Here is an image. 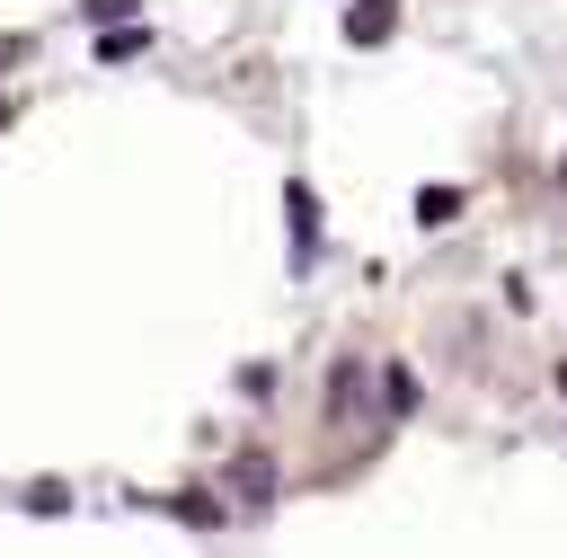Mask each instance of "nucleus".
Instances as JSON below:
<instances>
[{
	"instance_id": "obj_1",
	"label": "nucleus",
	"mask_w": 567,
	"mask_h": 558,
	"mask_svg": "<svg viewBox=\"0 0 567 558\" xmlns=\"http://www.w3.org/2000/svg\"><path fill=\"white\" fill-rule=\"evenodd\" d=\"M284 213H292V266H310V248H319V195L301 177H284Z\"/></svg>"
},
{
	"instance_id": "obj_2",
	"label": "nucleus",
	"mask_w": 567,
	"mask_h": 558,
	"mask_svg": "<svg viewBox=\"0 0 567 558\" xmlns=\"http://www.w3.org/2000/svg\"><path fill=\"white\" fill-rule=\"evenodd\" d=\"M230 496H239V505H266V496H275V461H266V452H239V461H230Z\"/></svg>"
},
{
	"instance_id": "obj_3",
	"label": "nucleus",
	"mask_w": 567,
	"mask_h": 558,
	"mask_svg": "<svg viewBox=\"0 0 567 558\" xmlns=\"http://www.w3.org/2000/svg\"><path fill=\"white\" fill-rule=\"evenodd\" d=\"M390 27H399V0H354L346 9V44H381Z\"/></svg>"
},
{
	"instance_id": "obj_4",
	"label": "nucleus",
	"mask_w": 567,
	"mask_h": 558,
	"mask_svg": "<svg viewBox=\"0 0 567 558\" xmlns=\"http://www.w3.org/2000/svg\"><path fill=\"white\" fill-rule=\"evenodd\" d=\"M151 44V27H115V35H97V62H133Z\"/></svg>"
},
{
	"instance_id": "obj_5",
	"label": "nucleus",
	"mask_w": 567,
	"mask_h": 558,
	"mask_svg": "<svg viewBox=\"0 0 567 558\" xmlns=\"http://www.w3.org/2000/svg\"><path fill=\"white\" fill-rule=\"evenodd\" d=\"M452 213H461V195H452V186H425V195H416V221H425V230H443Z\"/></svg>"
},
{
	"instance_id": "obj_6",
	"label": "nucleus",
	"mask_w": 567,
	"mask_h": 558,
	"mask_svg": "<svg viewBox=\"0 0 567 558\" xmlns=\"http://www.w3.org/2000/svg\"><path fill=\"white\" fill-rule=\"evenodd\" d=\"M381 407H390V416H408V407H416V372H399V363H390V372H381Z\"/></svg>"
},
{
	"instance_id": "obj_7",
	"label": "nucleus",
	"mask_w": 567,
	"mask_h": 558,
	"mask_svg": "<svg viewBox=\"0 0 567 558\" xmlns=\"http://www.w3.org/2000/svg\"><path fill=\"white\" fill-rule=\"evenodd\" d=\"M168 514H186V523H204V531L221 523V505H213V496H195V487H186V496H168Z\"/></svg>"
},
{
	"instance_id": "obj_8",
	"label": "nucleus",
	"mask_w": 567,
	"mask_h": 558,
	"mask_svg": "<svg viewBox=\"0 0 567 558\" xmlns=\"http://www.w3.org/2000/svg\"><path fill=\"white\" fill-rule=\"evenodd\" d=\"M27 505H35V514H62V505H71V487H62V478H44V487H27Z\"/></svg>"
},
{
	"instance_id": "obj_9",
	"label": "nucleus",
	"mask_w": 567,
	"mask_h": 558,
	"mask_svg": "<svg viewBox=\"0 0 567 558\" xmlns=\"http://www.w3.org/2000/svg\"><path fill=\"white\" fill-rule=\"evenodd\" d=\"M133 9H142V0H80V18H89V27H106V18H133Z\"/></svg>"
},
{
	"instance_id": "obj_10",
	"label": "nucleus",
	"mask_w": 567,
	"mask_h": 558,
	"mask_svg": "<svg viewBox=\"0 0 567 558\" xmlns=\"http://www.w3.org/2000/svg\"><path fill=\"white\" fill-rule=\"evenodd\" d=\"M0 124H9V97H0Z\"/></svg>"
}]
</instances>
